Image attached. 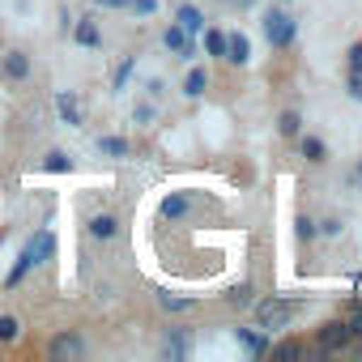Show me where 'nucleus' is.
I'll list each match as a JSON object with an SVG mask.
<instances>
[{
    "label": "nucleus",
    "mask_w": 362,
    "mask_h": 362,
    "mask_svg": "<svg viewBox=\"0 0 362 362\" xmlns=\"http://www.w3.org/2000/svg\"><path fill=\"white\" fill-rule=\"evenodd\" d=\"M94 149H98L103 158H128V153H132V141H128V136H98Z\"/></svg>",
    "instance_id": "obj_23"
},
{
    "label": "nucleus",
    "mask_w": 362,
    "mask_h": 362,
    "mask_svg": "<svg viewBox=\"0 0 362 362\" xmlns=\"http://www.w3.org/2000/svg\"><path fill=\"white\" fill-rule=\"evenodd\" d=\"M277 5H290V0H277Z\"/></svg>",
    "instance_id": "obj_39"
},
{
    "label": "nucleus",
    "mask_w": 362,
    "mask_h": 362,
    "mask_svg": "<svg viewBox=\"0 0 362 362\" xmlns=\"http://www.w3.org/2000/svg\"><path fill=\"white\" fill-rule=\"evenodd\" d=\"M158 5H162V0H132L128 13H132V18H153V13H158Z\"/></svg>",
    "instance_id": "obj_30"
},
{
    "label": "nucleus",
    "mask_w": 362,
    "mask_h": 362,
    "mask_svg": "<svg viewBox=\"0 0 362 362\" xmlns=\"http://www.w3.org/2000/svg\"><path fill=\"white\" fill-rule=\"evenodd\" d=\"M86 235H90L94 243H115V239H119V218L107 214V209H103V214H90V218H86Z\"/></svg>",
    "instance_id": "obj_8"
},
{
    "label": "nucleus",
    "mask_w": 362,
    "mask_h": 362,
    "mask_svg": "<svg viewBox=\"0 0 362 362\" xmlns=\"http://www.w3.org/2000/svg\"><path fill=\"white\" fill-rule=\"evenodd\" d=\"M260 35H264V43L273 52H290L298 43V22H294V13L286 5H277V0H273V5L260 13Z\"/></svg>",
    "instance_id": "obj_1"
},
{
    "label": "nucleus",
    "mask_w": 362,
    "mask_h": 362,
    "mask_svg": "<svg viewBox=\"0 0 362 362\" xmlns=\"http://www.w3.org/2000/svg\"><path fill=\"white\" fill-rule=\"evenodd\" d=\"M52 107H56L60 124H69V128H81V124H86V111H81L77 90H56V94H52Z\"/></svg>",
    "instance_id": "obj_7"
},
{
    "label": "nucleus",
    "mask_w": 362,
    "mask_h": 362,
    "mask_svg": "<svg viewBox=\"0 0 362 362\" xmlns=\"http://www.w3.org/2000/svg\"><path fill=\"white\" fill-rule=\"evenodd\" d=\"M26 247L35 252V264H52L60 243H56V230H52V226H39V230L30 235V243H26Z\"/></svg>",
    "instance_id": "obj_11"
},
{
    "label": "nucleus",
    "mask_w": 362,
    "mask_h": 362,
    "mask_svg": "<svg viewBox=\"0 0 362 362\" xmlns=\"http://www.w3.org/2000/svg\"><path fill=\"white\" fill-rule=\"evenodd\" d=\"M22 332H26V324H22L13 311L0 315V345H18V341H22Z\"/></svg>",
    "instance_id": "obj_25"
},
{
    "label": "nucleus",
    "mask_w": 362,
    "mask_h": 362,
    "mask_svg": "<svg viewBox=\"0 0 362 362\" xmlns=\"http://www.w3.org/2000/svg\"><path fill=\"white\" fill-rule=\"evenodd\" d=\"M132 69H136V56H124V60H119V69L111 73V90H124V86H128V77H132Z\"/></svg>",
    "instance_id": "obj_27"
},
{
    "label": "nucleus",
    "mask_w": 362,
    "mask_h": 362,
    "mask_svg": "<svg viewBox=\"0 0 362 362\" xmlns=\"http://www.w3.org/2000/svg\"><path fill=\"white\" fill-rule=\"evenodd\" d=\"M222 5H226V9H235V13H247V9H256V5H260V0H222Z\"/></svg>",
    "instance_id": "obj_36"
},
{
    "label": "nucleus",
    "mask_w": 362,
    "mask_h": 362,
    "mask_svg": "<svg viewBox=\"0 0 362 362\" xmlns=\"http://www.w3.org/2000/svg\"><path fill=\"white\" fill-rule=\"evenodd\" d=\"M153 115H158V111H153V103H136V107H132V119H136V124H149Z\"/></svg>",
    "instance_id": "obj_33"
},
{
    "label": "nucleus",
    "mask_w": 362,
    "mask_h": 362,
    "mask_svg": "<svg viewBox=\"0 0 362 362\" xmlns=\"http://www.w3.org/2000/svg\"><path fill=\"white\" fill-rule=\"evenodd\" d=\"M205 90H209V69L192 60L184 73V98H205Z\"/></svg>",
    "instance_id": "obj_18"
},
{
    "label": "nucleus",
    "mask_w": 362,
    "mask_h": 362,
    "mask_svg": "<svg viewBox=\"0 0 362 362\" xmlns=\"http://www.w3.org/2000/svg\"><path fill=\"white\" fill-rule=\"evenodd\" d=\"M345 324H349V332H354V341H362V303H354V307L345 311Z\"/></svg>",
    "instance_id": "obj_31"
},
{
    "label": "nucleus",
    "mask_w": 362,
    "mask_h": 362,
    "mask_svg": "<svg viewBox=\"0 0 362 362\" xmlns=\"http://www.w3.org/2000/svg\"><path fill=\"white\" fill-rule=\"evenodd\" d=\"M294 235H298V243H315V239H320V222L307 218V214H298V218H294Z\"/></svg>",
    "instance_id": "obj_26"
},
{
    "label": "nucleus",
    "mask_w": 362,
    "mask_h": 362,
    "mask_svg": "<svg viewBox=\"0 0 362 362\" xmlns=\"http://www.w3.org/2000/svg\"><path fill=\"white\" fill-rule=\"evenodd\" d=\"M197 205H201V192H192V188H175V192L162 197L158 218H162V222H184V218L197 214Z\"/></svg>",
    "instance_id": "obj_4"
},
{
    "label": "nucleus",
    "mask_w": 362,
    "mask_h": 362,
    "mask_svg": "<svg viewBox=\"0 0 362 362\" xmlns=\"http://www.w3.org/2000/svg\"><path fill=\"white\" fill-rule=\"evenodd\" d=\"M162 354H166V358H188V354H192V328H184V324L166 328V337H162Z\"/></svg>",
    "instance_id": "obj_10"
},
{
    "label": "nucleus",
    "mask_w": 362,
    "mask_h": 362,
    "mask_svg": "<svg viewBox=\"0 0 362 362\" xmlns=\"http://www.w3.org/2000/svg\"><path fill=\"white\" fill-rule=\"evenodd\" d=\"M73 170H77L73 153H64V149H47L43 153V175H73Z\"/></svg>",
    "instance_id": "obj_22"
},
{
    "label": "nucleus",
    "mask_w": 362,
    "mask_h": 362,
    "mask_svg": "<svg viewBox=\"0 0 362 362\" xmlns=\"http://www.w3.org/2000/svg\"><path fill=\"white\" fill-rule=\"evenodd\" d=\"M94 5H98V9H119V13H128L132 0H94Z\"/></svg>",
    "instance_id": "obj_37"
},
{
    "label": "nucleus",
    "mask_w": 362,
    "mask_h": 362,
    "mask_svg": "<svg viewBox=\"0 0 362 362\" xmlns=\"http://www.w3.org/2000/svg\"><path fill=\"white\" fill-rule=\"evenodd\" d=\"M30 69H35V64H30V56H26V52H18V47L0 56V73H5V81H26V77H30Z\"/></svg>",
    "instance_id": "obj_15"
},
{
    "label": "nucleus",
    "mask_w": 362,
    "mask_h": 362,
    "mask_svg": "<svg viewBox=\"0 0 362 362\" xmlns=\"http://www.w3.org/2000/svg\"><path fill=\"white\" fill-rule=\"evenodd\" d=\"M197 39H201V47H205L209 60H222V56H226V30H222V26H205Z\"/></svg>",
    "instance_id": "obj_19"
},
{
    "label": "nucleus",
    "mask_w": 362,
    "mask_h": 362,
    "mask_svg": "<svg viewBox=\"0 0 362 362\" xmlns=\"http://www.w3.org/2000/svg\"><path fill=\"white\" fill-rule=\"evenodd\" d=\"M73 43H77V47H90V52L103 47V30H98V22H94V18H77V22H73Z\"/></svg>",
    "instance_id": "obj_17"
},
{
    "label": "nucleus",
    "mask_w": 362,
    "mask_h": 362,
    "mask_svg": "<svg viewBox=\"0 0 362 362\" xmlns=\"http://www.w3.org/2000/svg\"><path fill=\"white\" fill-rule=\"evenodd\" d=\"M269 354L273 358H311V345L298 337H281V341H269Z\"/></svg>",
    "instance_id": "obj_20"
},
{
    "label": "nucleus",
    "mask_w": 362,
    "mask_h": 362,
    "mask_svg": "<svg viewBox=\"0 0 362 362\" xmlns=\"http://www.w3.org/2000/svg\"><path fill=\"white\" fill-rule=\"evenodd\" d=\"M298 311H303L298 298H281V294H273V298H260V303H256V324H260L269 337H277V332H286V328L298 320Z\"/></svg>",
    "instance_id": "obj_2"
},
{
    "label": "nucleus",
    "mask_w": 362,
    "mask_h": 362,
    "mask_svg": "<svg viewBox=\"0 0 362 362\" xmlns=\"http://www.w3.org/2000/svg\"><path fill=\"white\" fill-rule=\"evenodd\" d=\"M158 307L170 311V315H188L197 307V298H184V294H170V290H158Z\"/></svg>",
    "instance_id": "obj_24"
},
{
    "label": "nucleus",
    "mask_w": 362,
    "mask_h": 362,
    "mask_svg": "<svg viewBox=\"0 0 362 362\" xmlns=\"http://www.w3.org/2000/svg\"><path fill=\"white\" fill-rule=\"evenodd\" d=\"M345 94H349L354 103H362V77H354V73H345Z\"/></svg>",
    "instance_id": "obj_34"
},
{
    "label": "nucleus",
    "mask_w": 362,
    "mask_h": 362,
    "mask_svg": "<svg viewBox=\"0 0 362 362\" xmlns=\"http://www.w3.org/2000/svg\"><path fill=\"white\" fill-rule=\"evenodd\" d=\"M294 141H298V153H303L311 166H324V162H328V141H324V136H315V132H307V128H303Z\"/></svg>",
    "instance_id": "obj_13"
},
{
    "label": "nucleus",
    "mask_w": 362,
    "mask_h": 362,
    "mask_svg": "<svg viewBox=\"0 0 362 362\" xmlns=\"http://www.w3.org/2000/svg\"><path fill=\"white\" fill-rule=\"evenodd\" d=\"M230 69H247L252 64V39L243 30H226V56H222Z\"/></svg>",
    "instance_id": "obj_9"
},
{
    "label": "nucleus",
    "mask_w": 362,
    "mask_h": 362,
    "mask_svg": "<svg viewBox=\"0 0 362 362\" xmlns=\"http://www.w3.org/2000/svg\"><path fill=\"white\" fill-rule=\"evenodd\" d=\"M354 179H358V188H362V162H358V170H354Z\"/></svg>",
    "instance_id": "obj_38"
},
{
    "label": "nucleus",
    "mask_w": 362,
    "mask_h": 362,
    "mask_svg": "<svg viewBox=\"0 0 362 362\" xmlns=\"http://www.w3.org/2000/svg\"><path fill=\"white\" fill-rule=\"evenodd\" d=\"M145 94H149V98H162V94H166V81H162V77H149V81H145Z\"/></svg>",
    "instance_id": "obj_35"
},
{
    "label": "nucleus",
    "mask_w": 362,
    "mask_h": 362,
    "mask_svg": "<svg viewBox=\"0 0 362 362\" xmlns=\"http://www.w3.org/2000/svg\"><path fill=\"white\" fill-rule=\"evenodd\" d=\"M86 354H90V341L77 328H64L47 341V358H86Z\"/></svg>",
    "instance_id": "obj_6"
},
{
    "label": "nucleus",
    "mask_w": 362,
    "mask_h": 362,
    "mask_svg": "<svg viewBox=\"0 0 362 362\" xmlns=\"http://www.w3.org/2000/svg\"><path fill=\"white\" fill-rule=\"evenodd\" d=\"M345 73L362 77V39H354V43H349V52H345Z\"/></svg>",
    "instance_id": "obj_29"
},
{
    "label": "nucleus",
    "mask_w": 362,
    "mask_h": 362,
    "mask_svg": "<svg viewBox=\"0 0 362 362\" xmlns=\"http://www.w3.org/2000/svg\"><path fill=\"white\" fill-rule=\"evenodd\" d=\"M226 303H230V307H252V281H239V286H230Z\"/></svg>",
    "instance_id": "obj_28"
},
{
    "label": "nucleus",
    "mask_w": 362,
    "mask_h": 362,
    "mask_svg": "<svg viewBox=\"0 0 362 362\" xmlns=\"http://www.w3.org/2000/svg\"><path fill=\"white\" fill-rule=\"evenodd\" d=\"M349 345H354V332H349L345 315H332V320H324V324L311 332V354L341 358V354H349Z\"/></svg>",
    "instance_id": "obj_3"
},
{
    "label": "nucleus",
    "mask_w": 362,
    "mask_h": 362,
    "mask_svg": "<svg viewBox=\"0 0 362 362\" xmlns=\"http://www.w3.org/2000/svg\"><path fill=\"white\" fill-rule=\"evenodd\" d=\"M35 269H39V264H35V252H30V247H22V252H18V260H13V264H9V273H5V290H18Z\"/></svg>",
    "instance_id": "obj_16"
},
{
    "label": "nucleus",
    "mask_w": 362,
    "mask_h": 362,
    "mask_svg": "<svg viewBox=\"0 0 362 362\" xmlns=\"http://www.w3.org/2000/svg\"><path fill=\"white\" fill-rule=\"evenodd\" d=\"M175 26H184L188 35H201V30L209 26V18H205V9H201V5L184 0V5H175Z\"/></svg>",
    "instance_id": "obj_12"
},
{
    "label": "nucleus",
    "mask_w": 362,
    "mask_h": 362,
    "mask_svg": "<svg viewBox=\"0 0 362 362\" xmlns=\"http://www.w3.org/2000/svg\"><path fill=\"white\" fill-rule=\"evenodd\" d=\"M341 230H345L341 218H324V222H320V235H324V239H341Z\"/></svg>",
    "instance_id": "obj_32"
},
{
    "label": "nucleus",
    "mask_w": 362,
    "mask_h": 362,
    "mask_svg": "<svg viewBox=\"0 0 362 362\" xmlns=\"http://www.w3.org/2000/svg\"><path fill=\"white\" fill-rule=\"evenodd\" d=\"M303 128H307V119H303V111H298V107H286V111L277 115V136L294 141V136H298Z\"/></svg>",
    "instance_id": "obj_21"
},
{
    "label": "nucleus",
    "mask_w": 362,
    "mask_h": 362,
    "mask_svg": "<svg viewBox=\"0 0 362 362\" xmlns=\"http://www.w3.org/2000/svg\"><path fill=\"white\" fill-rule=\"evenodd\" d=\"M235 341H239V345H243V349H247L252 358H264V354H269V341H273V337H269V332H264L260 324H256V328H243V324H239V328H235Z\"/></svg>",
    "instance_id": "obj_14"
},
{
    "label": "nucleus",
    "mask_w": 362,
    "mask_h": 362,
    "mask_svg": "<svg viewBox=\"0 0 362 362\" xmlns=\"http://www.w3.org/2000/svg\"><path fill=\"white\" fill-rule=\"evenodd\" d=\"M162 47H166L170 56H179L184 64H192V60L201 56V39H197V35H188L184 26H175V22L162 30Z\"/></svg>",
    "instance_id": "obj_5"
}]
</instances>
